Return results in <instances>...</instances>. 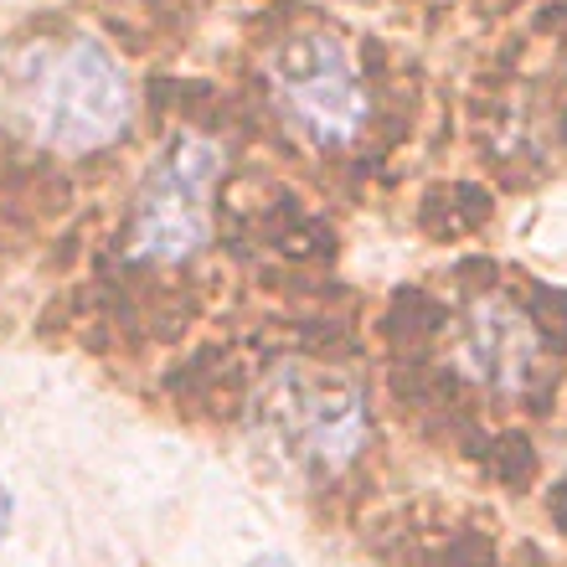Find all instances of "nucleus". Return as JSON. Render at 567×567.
Segmentation results:
<instances>
[{
    "instance_id": "0eeeda50",
    "label": "nucleus",
    "mask_w": 567,
    "mask_h": 567,
    "mask_svg": "<svg viewBox=\"0 0 567 567\" xmlns=\"http://www.w3.org/2000/svg\"><path fill=\"white\" fill-rule=\"evenodd\" d=\"M248 567H295V563H289V557H279V553H269V557H254Z\"/></svg>"
},
{
    "instance_id": "f257e3e1",
    "label": "nucleus",
    "mask_w": 567,
    "mask_h": 567,
    "mask_svg": "<svg viewBox=\"0 0 567 567\" xmlns=\"http://www.w3.org/2000/svg\"><path fill=\"white\" fill-rule=\"evenodd\" d=\"M21 114L42 145L62 150V155H89V150L114 145L130 130L135 93L104 42L78 37L37 68L27 99H21Z\"/></svg>"
},
{
    "instance_id": "39448f33",
    "label": "nucleus",
    "mask_w": 567,
    "mask_h": 567,
    "mask_svg": "<svg viewBox=\"0 0 567 567\" xmlns=\"http://www.w3.org/2000/svg\"><path fill=\"white\" fill-rule=\"evenodd\" d=\"M460 367L495 392H522L542 367V336L532 330V320L522 310H511L501 299H485V305L464 315Z\"/></svg>"
},
{
    "instance_id": "7ed1b4c3",
    "label": "nucleus",
    "mask_w": 567,
    "mask_h": 567,
    "mask_svg": "<svg viewBox=\"0 0 567 567\" xmlns=\"http://www.w3.org/2000/svg\"><path fill=\"white\" fill-rule=\"evenodd\" d=\"M274 99L284 120L315 150H346L367 130L372 99L361 89L357 68L346 58L341 42L330 37H299L274 58Z\"/></svg>"
},
{
    "instance_id": "f03ea898",
    "label": "nucleus",
    "mask_w": 567,
    "mask_h": 567,
    "mask_svg": "<svg viewBox=\"0 0 567 567\" xmlns=\"http://www.w3.org/2000/svg\"><path fill=\"white\" fill-rule=\"evenodd\" d=\"M223 176V150L207 135H181L150 171L135 207L130 248L145 264H186L212 238V192Z\"/></svg>"
},
{
    "instance_id": "20e7f679",
    "label": "nucleus",
    "mask_w": 567,
    "mask_h": 567,
    "mask_svg": "<svg viewBox=\"0 0 567 567\" xmlns=\"http://www.w3.org/2000/svg\"><path fill=\"white\" fill-rule=\"evenodd\" d=\"M264 413L289 444V454L299 464H310V470H326V475H336V470L357 460L367 449V433H372L367 398L341 377L284 372L269 388Z\"/></svg>"
},
{
    "instance_id": "423d86ee",
    "label": "nucleus",
    "mask_w": 567,
    "mask_h": 567,
    "mask_svg": "<svg viewBox=\"0 0 567 567\" xmlns=\"http://www.w3.org/2000/svg\"><path fill=\"white\" fill-rule=\"evenodd\" d=\"M6 526H11V491L0 485V542H6Z\"/></svg>"
}]
</instances>
